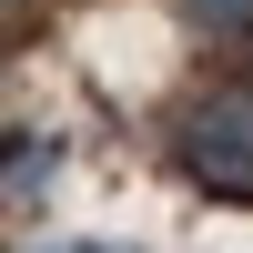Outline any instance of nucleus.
Wrapping results in <instances>:
<instances>
[{"instance_id":"1","label":"nucleus","mask_w":253,"mask_h":253,"mask_svg":"<svg viewBox=\"0 0 253 253\" xmlns=\"http://www.w3.org/2000/svg\"><path fill=\"white\" fill-rule=\"evenodd\" d=\"M172 162H182V182H193V193L253 203V81H223V91H203L193 112H182Z\"/></svg>"},{"instance_id":"2","label":"nucleus","mask_w":253,"mask_h":253,"mask_svg":"<svg viewBox=\"0 0 253 253\" xmlns=\"http://www.w3.org/2000/svg\"><path fill=\"white\" fill-rule=\"evenodd\" d=\"M51 172H61V132H10L0 142V193H31Z\"/></svg>"},{"instance_id":"3","label":"nucleus","mask_w":253,"mask_h":253,"mask_svg":"<svg viewBox=\"0 0 253 253\" xmlns=\"http://www.w3.org/2000/svg\"><path fill=\"white\" fill-rule=\"evenodd\" d=\"M182 10H193L203 31H223V41H243V31H253V0H182Z\"/></svg>"},{"instance_id":"4","label":"nucleus","mask_w":253,"mask_h":253,"mask_svg":"<svg viewBox=\"0 0 253 253\" xmlns=\"http://www.w3.org/2000/svg\"><path fill=\"white\" fill-rule=\"evenodd\" d=\"M31 253H132V243H31Z\"/></svg>"},{"instance_id":"5","label":"nucleus","mask_w":253,"mask_h":253,"mask_svg":"<svg viewBox=\"0 0 253 253\" xmlns=\"http://www.w3.org/2000/svg\"><path fill=\"white\" fill-rule=\"evenodd\" d=\"M10 10H20V0H0V20H10Z\"/></svg>"}]
</instances>
